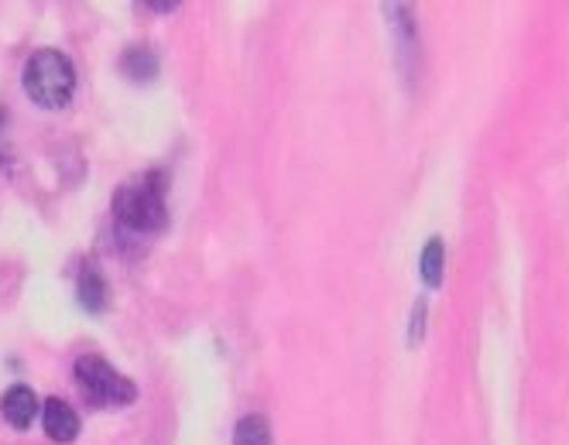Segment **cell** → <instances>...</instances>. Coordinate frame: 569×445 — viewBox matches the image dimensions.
Listing matches in <instances>:
<instances>
[{"mask_svg":"<svg viewBox=\"0 0 569 445\" xmlns=\"http://www.w3.org/2000/svg\"><path fill=\"white\" fill-rule=\"evenodd\" d=\"M169 175L144 172L113 192V220L131 233H158L169 223Z\"/></svg>","mask_w":569,"mask_h":445,"instance_id":"obj_1","label":"cell"},{"mask_svg":"<svg viewBox=\"0 0 569 445\" xmlns=\"http://www.w3.org/2000/svg\"><path fill=\"white\" fill-rule=\"evenodd\" d=\"M21 87L31 97V103L46 110H62L76 93V65L59 49H38L24 62Z\"/></svg>","mask_w":569,"mask_h":445,"instance_id":"obj_2","label":"cell"},{"mask_svg":"<svg viewBox=\"0 0 569 445\" xmlns=\"http://www.w3.org/2000/svg\"><path fill=\"white\" fill-rule=\"evenodd\" d=\"M76 384L83 397L97 408H124L138 397V387L131 377L113 371L103 356H79L76 360Z\"/></svg>","mask_w":569,"mask_h":445,"instance_id":"obj_3","label":"cell"},{"mask_svg":"<svg viewBox=\"0 0 569 445\" xmlns=\"http://www.w3.org/2000/svg\"><path fill=\"white\" fill-rule=\"evenodd\" d=\"M391 28H395V42H398V59H401V69L409 75V83L419 75V65H422V52H419V24H416V14L409 4H391L385 8Z\"/></svg>","mask_w":569,"mask_h":445,"instance_id":"obj_4","label":"cell"},{"mask_svg":"<svg viewBox=\"0 0 569 445\" xmlns=\"http://www.w3.org/2000/svg\"><path fill=\"white\" fill-rule=\"evenodd\" d=\"M42 428H46V435L52 442L69 445V442L79 438V415H76V408L69 401L52 397V401H46V408H42Z\"/></svg>","mask_w":569,"mask_h":445,"instance_id":"obj_5","label":"cell"},{"mask_svg":"<svg viewBox=\"0 0 569 445\" xmlns=\"http://www.w3.org/2000/svg\"><path fill=\"white\" fill-rule=\"evenodd\" d=\"M0 412H4L11 428L24 432V428H31V422L38 415V394L28 384H14L4 391V397H0Z\"/></svg>","mask_w":569,"mask_h":445,"instance_id":"obj_6","label":"cell"},{"mask_svg":"<svg viewBox=\"0 0 569 445\" xmlns=\"http://www.w3.org/2000/svg\"><path fill=\"white\" fill-rule=\"evenodd\" d=\"M79 305L93 315H100L107 309V277L97 261L83 264V274H79Z\"/></svg>","mask_w":569,"mask_h":445,"instance_id":"obj_7","label":"cell"},{"mask_svg":"<svg viewBox=\"0 0 569 445\" xmlns=\"http://www.w3.org/2000/svg\"><path fill=\"white\" fill-rule=\"evenodd\" d=\"M446 274V240L442 236H429L422 257H419V277L426 289H439Z\"/></svg>","mask_w":569,"mask_h":445,"instance_id":"obj_8","label":"cell"},{"mask_svg":"<svg viewBox=\"0 0 569 445\" xmlns=\"http://www.w3.org/2000/svg\"><path fill=\"white\" fill-rule=\"evenodd\" d=\"M120 69H124L131 83H151L158 75V55L148 45H131L124 52V59H120Z\"/></svg>","mask_w":569,"mask_h":445,"instance_id":"obj_9","label":"cell"},{"mask_svg":"<svg viewBox=\"0 0 569 445\" xmlns=\"http://www.w3.org/2000/svg\"><path fill=\"white\" fill-rule=\"evenodd\" d=\"M233 445H271V425L264 415H243L233 428Z\"/></svg>","mask_w":569,"mask_h":445,"instance_id":"obj_10","label":"cell"},{"mask_svg":"<svg viewBox=\"0 0 569 445\" xmlns=\"http://www.w3.org/2000/svg\"><path fill=\"white\" fill-rule=\"evenodd\" d=\"M422 336H426V302L419 299L412 309V322H409V343L416 346V343H422Z\"/></svg>","mask_w":569,"mask_h":445,"instance_id":"obj_11","label":"cell"},{"mask_svg":"<svg viewBox=\"0 0 569 445\" xmlns=\"http://www.w3.org/2000/svg\"><path fill=\"white\" fill-rule=\"evenodd\" d=\"M4 120H8V113L0 110V161H4Z\"/></svg>","mask_w":569,"mask_h":445,"instance_id":"obj_12","label":"cell"}]
</instances>
